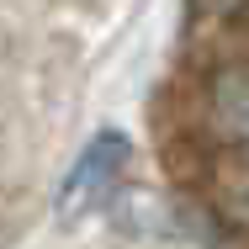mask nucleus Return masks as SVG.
Masks as SVG:
<instances>
[{
	"label": "nucleus",
	"mask_w": 249,
	"mask_h": 249,
	"mask_svg": "<svg viewBox=\"0 0 249 249\" xmlns=\"http://www.w3.org/2000/svg\"><path fill=\"white\" fill-rule=\"evenodd\" d=\"M207 111H212V127L228 143H244L249 149V58H233L223 69H212V80H207Z\"/></svg>",
	"instance_id": "obj_2"
},
{
	"label": "nucleus",
	"mask_w": 249,
	"mask_h": 249,
	"mask_svg": "<svg viewBox=\"0 0 249 249\" xmlns=\"http://www.w3.org/2000/svg\"><path fill=\"white\" fill-rule=\"evenodd\" d=\"M122 159H127V143H122L117 133H101L96 143L80 154V164L69 170L58 207H64V212H85V207H96V201L106 196L111 186H117V170H122Z\"/></svg>",
	"instance_id": "obj_1"
},
{
	"label": "nucleus",
	"mask_w": 249,
	"mask_h": 249,
	"mask_svg": "<svg viewBox=\"0 0 249 249\" xmlns=\"http://www.w3.org/2000/svg\"><path fill=\"white\" fill-rule=\"evenodd\" d=\"M249 0H196V11H207V16H233V11H244Z\"/></svg>",
	"instance_id": "obj_3"
}]
</instances>
